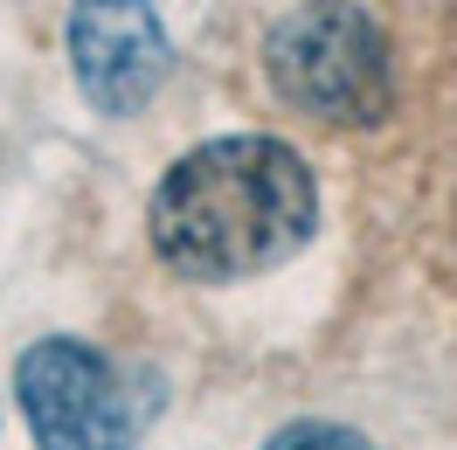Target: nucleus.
Wrapping results in <instances>:
<instances>
[{
  "instance_id": "5",
  "label": "nucleus",
  "mask_w": 457,
  "mask_h": 450,
  "mask_svg": "<svg viewBox=\"0 0 457 450\" xmlns=\"http://www.w3.org/2000/svg\"><path fill=\"white\" fill-rule=\"evenodd\" d=\"M257 450H381L374 437H361L353 422H333V416H291L278 422Z\"/></svg>"
},
{
  "instance_id": "1",
  "label": "nucleus",
  "mask_w": 457,
  "mask_h": 450,
  "mask_svg": "<svg viewBox=\"0 0 457 450\" xmlns=\"http://www.w3.org/2000/svg\"><path fill=\"white\" fill-rule=\"evenodd\" d=\"M319 236V180L278 132H222L180 153L145 201V243L187 284L263 278Z\"/></svg>"
},
{
  "instance_id": "2",
  "label": "nucleus",
  "mask_w": 457,
  "mask_h": 450,
  "mask_svg": "<svg viewBox=\"0 0 457 450\" xmlns=\"http://www.w3.org/2000/svg\"><path fill=\"white\" fill-rule=\"evenodd\" d=\"M263 77L298 118L381 125L395 104V49L361 0H298L263 35Z\"/></svg>"
},
{
  "instance_id": "4",
  "label": "nucleus",
  "mask_w": 457,
  "mask_h": 450,
  "mask_svg": "<svg viewBox=\"0 0 457 450\" xmlns=\"http://www.w3.org/2000/svg\"><path fill=\"white\" fill-rule=\"evenodd\" d=\"M62 49L97 118H139L173 77V35L160 0H70Z\"/></svg>"
},
{
  "instance_id": "3",
  "label": "nucleus",
  "mask_w": 457,
  "mask_h": 450,
  "mask_svg": "<svg viewBox=\"0 0 457 450\" xmlns=\"http://www.w3.org/2000/svg\"><path fill=\"white\" fill-rule=\"evenodd\" d=\"M14 395L35 450H139L160 416V374L118 361L97 339L49 333L14 361Z\"/></svg>"
}]
</instances>
